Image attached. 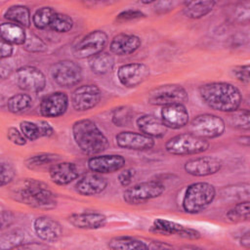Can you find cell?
Returning a JSON list of instances; mask_svg holds the SVG:
<instances>
[{
  "label": "cell",
  "instance_id": "6da1fadb",
  "mask_svg": "<svg viewBox=\"0 0 250 250\" xmlns=\"http://www.w3.org/2000/svg\"><path fill=\"white\" fill-rule=\"evenodd\" d=\"M202 102L210 108L222 112L237 109L242 102L240 91L228 82H210L198 88Z\"/></svg>",
  "mask_w": 250,
  "mask_h": 250
},
{
  "label": "cell",
  "instance_id": "7a4b0ae2",
  "mask_svg": "<svg viewBox=\"0 0 250 250\" xmlns=\"http://www.w3.org/2000/svg\"><path fill=\"white\" fill-rule=\"evenodd\" d=\"M72 137L80 148L87 155H98L107 149L109 143L103 131L91 119H80L72 124Z\"/></svg>",
  "mask_w": 250,
  "mask_h": 250
},
{
  "label": "cell",
  "instance_id": "3957f363",
  "mask_svg": "<svg viewBox=\"0 0 250 250\" xmlns=\"http://www.w3.org/2000/svg\"><path fill=\"white\" fill-rule=\"evenodd\" d=\"M15 199L30 207L51 210L57 206V198L49 187L35 179H25L16 190Z\"/></svg>",
  "mask_w": 250,
  "mask_h": 250
},
{
  "label": "cell",
  "instance_id": "277c9868",
  "mask_svg": "<svg viewBox=\"0 0 250 250\" xmlns=\"http://www.w3.org/2000/svg\"><path fill=\"white\" fill-rule=\"evenodd\" d=\"M216 188L206 182L189 185L182 200L183 210L188 214H197L205 210L215 199Z\"/></svg>",
  "mask_w": 250,
  "mask_h": 250
},
{
  "label": "cell",
  "instance_id": "5b68a950",
  "mask_svg": "<svg viewBox=\"0 0 250 250\" xmlns=\"http://www.w3.org/2000/svg\"><path fill=\"white\" fill-rule=\"evenodd\" d=\"M210 144L206 139L197 137L191 133H182L169 139L165 144V149L173 155H192L206 151Z\"/></svg>",
  "mask_w": 250,
  "mask_h": 250
},
{
  "label": "cell",
  "instance_id": "8992f818",
  "mask_svg": "<svg viewBox=\"0 0 250 250\" xmlns=\"http://www.w3.org/2000/svg\"><path fill=\"white\" fill-rule=\"evenodd\" d=\"M190 133L203 138L215 139L222 136L226 130V122L218 115L204 113L195 116L189 124Z\"/></svg>",
  "mask_w": 250,
  "mask_h": 250
},
{
  "label": "cell",
  "instance_id": "52a82bcc",
  "mask_svg": "<svg viewBox=\"0 0 250 250\" xmlns=\"http://www.w3.org/2000/svg\"><path fill=\"white\" fill-rule=\"evenodd\" d=\"M188 100V91L179 84H164L151 89L147 94V103L152 105L185 104Z\"/></svg>",
  "mask_w": 250,
  "mask_h": 250
},
{
  "label": "cell",
  "instance_id": "ba28073f",
  "mask_svg": "<svg viewBox=\"0 0 250 250\" xmlns=\"http://www.w3.org/2000/svg\"><path fill=\"white\" fill-rule=\"evenodd\" d=\"M165 186L158 181L138 183L127 188L123 192V200L128 204H142L162 195Z\"/></svg>",
  "mask_w": 250,
  "mask_h": 250
},
{
  "label": "cell",
  "instance_id": "9c48e42d",
  "mask_svg": "<svg viewBox=\"0 0 250 250\" xmlns=\"http://www.w3.org/2000/svg\"><path fill=\"white\" fill-rule=\"evenodd\" d=\"M53 81L60 87L70 88L82 80V68L74 61L62 60L55 62L50 69Z\"/></svg>",
  "mask_w": 250,
  "mask_h": 250
},
{
  "label": "cell",
  "instance_id": "30bf717a",
  "mask_svg": "<svg viewBox=\"0 0 250 250\" xmlns=\"http://www.w3.org/2000/svg\"><path fill=\"white\" fill-rule=\"evenodd\" d=\"M108 41L107 34L101 29H96L87 33L74 46L72 54L78 60L90 59L103 52Z\"/></svg>",
  "mask_w": 250,
  "mask_h": 250
},
{
  "label": "cell",
  "instance_id": "8fae6325",
  "mask_svg": "<svg viewBox=\"0 0 250 250\" xmlns=\"http://www.w3.org/2000/svg\"><path fill=\"white\" fill-rule=\"evenodd\" d=\"M15 82L20 89L25 92L39 93L45 89L46 77L39 68L24 65L16 70Z\"/></svg>",
  "mask_w": 250,
  "mask_h": 250
},
{
  "label": "cell",
  "instance_id": "7c38bea8",
  "mask_svg": "<svg viewBox=\"0 0 250 250\" xmlns=\"http://www.w3.org/2000/svg\"><path fill=\"white\" fill-rule=\"evenodd\" d=\"M102 91L96 84H85L77 87L70 96V103L76 111H87L99 104Z\"/></svg>",
  "mask_w": 250,
  "mask_h": 250
},
{
  "label": "cell",
  "instance_id": "4fadbf2b",
  "mask_svg": "<svg viewBox=\"0 0 250 250\" xmlns=\"http://www.w3.org/2000/svg\"><path fill=\"white\" fill-rule=\"evenodd\" d=\"M149 67L142 62L122 64L117 69V79L126 88H136L144 83L149 76Z\"/></svg>",
  "mask_w": 250,
  "mask_h": 250
},
{
  "label": "cell",
  "instance_id": "5bb4252c",
  "mask_svg": "<svg viewBox=\"0 0 250 250\" xmlns=\"http://www.w3.org/2000/svg\"><path fill=\"white\" fill-rule=\"evenodd\" d=\"M68 107V96L66 93L57 91L45 96L39 105L40 114L48 118H56L63 115Z\"/></svg>",
  "mask_w": 250,
  "mask_h": 250
},
{
  "label": "cell",
  "instance_id": "9a60e30c",
  "mask_svg": "<svg viewBox=\"0 0 250 250\" xmlns=\"http://www.w3.org/2000/svg\"><path fill=\"white\" fill-rule=\"evenodd\" d=\"M223 166L222 161L214 156H200L188 160L185 165V171L194 177H206L218 173Z\"/></svg>",
  "mask_w": 250,
  "mask_h": 250
},
{
  "label": "cell",
  "instance_id": "2e32d148",
  "mask_svg": "<svg viewBox=\"0 0 250 250\" xmlns=\"http://www.w3.org/2000/svg\"><path fill=\"white\" fill-rule=\"evenodd\" d=\"M126 160L120 154H101L91 156L87 165L90 171L100 173V174H108L121 170L125 167Z\"/></svg>",
  "mask_w": 250,
  "mask_h": 250
},
{
  "label": "cell",
  "instance_id": "e0dca14e",
  "mask_svg": "<svg viewBox=\"0 0 250 250\" xmlns=\"http://www.w3.org/2000/svg\"><path fill=\"white\" fill-rule=\"evenodd\" d=\"M162 123L170 129H181L188 124L189 114L184 104L164 105L160 111Z\"/></svg>",
  "mask_w": 250,
  "mask_h": 250
},
{
  "label": "cell",
  "instance_id": "ac0fdd59",
  "mask_svg": "<svg viewBox=\"0 0 250 250\" xmlns=\"http://www.w3.org/2000/svg\"><path fill=\"white\" fill-rule=\"evenodd\" d=\"M119 147L131 150H148L154 146V139L138 132L123 131L115 136Z\"/></svg>",
  "mask_w": 250,
  "mask_h": 250
},
{
  "label": "cell",
  "instance_id": "d6986e66",
  "mask_svg": "<svg viewBox=\"0 0 250 250\" xmlns=\"http://www.w3.org/2000/svg\"><path fill=\"white\" fill-rule=\"evenodd\" d=\"M107 187V180L103 174L96 172H89L84 174L75 184V190L83 196H94L105 189Z\"/></svg>",
  "mask_w": 250,
  "mask_h": 250
},
{
  "label": "cell",
  "instance_id": "ffe728a7",
  "mask_svg": "<svg viewBox=\"0 0 250 250\" xmlns=\"http://www.w3.org/2000/svg\"><path fill=\"white\" fill-rule=\"evenodd\" d=\"M33 229L40 239L47 242L56 241L62 235L61 224L48 216L37 217L33 222Z\"/></svg>",
  "mask_w": 250,
  "mask_h": 250
},
{
  "label": "cell",
  "instance_id": "44dd1931",
  "mask_svg": "<svg viewBox=\"0 0 250 250\" xmlns=\"http://www.w3.org/2000/svg\"><path fill=\"white\" fill-rule=\"evenodd\" d=\"M49 176L56 185L65 186L78 178L79 168L73 162H56L50 166Z\"/></svg>",
  "mask_w": 250,
  "mask_h": 250
},
{
  "label": "cell",
  "instance_id": "7402d4cb",
  "mask_svg": "<svg viewBox=\"0 0 250 250\" xmlns=\"http://www.w3.org/2000/svg\"><path fill=\"white\" fill-rule=\"evenodd\" d=\"M67 222L76 229H98L106 225V217L98 212L74 213L67 217Z\"/></svg>",
  "mask_w": 250,
  "mask_h": 250
},
{
  "label": "cell",
  "instance_id": "603a6c76",
  "mask_svg": "<svg viewBox=\"0 0 250 250\" xmlns=\"http://www.w3.org/2000/svg\"><path fill=\"white\" fill-rule=\"evenodd\" d=\"M142 45V40L135 34L119 33L109 43V51L116 56H128L135 53Z\"/></svg>",
  "mask_w": 250,
  "mask_h": 250
},
{
  "label": "cell",
  "instance_id": "cb8c5ba5",
  "mask_svg": "<svg viewBox=\"0 0 250 250\" xmlns=\"http://www.w3.org/2000/svg\"><path fill=\"white\" fill-rule=\"evenodd\" d=\"M136 124L141 133L152 139L163 138L168 130V128L162 123L161 119L152 114L141 115L137 118Z\"/></svg>",
  "mask_w": 250,
  "mask_h": 250
},
{
  "label": "cell",
  "instance_id": "d4e9b609",
  "mask_svg": "<svg viewBox=\"0 0 250 250\" xmlns=\"http://www.w3.org/2000/svg\"><path fill=\"white\" fill-rule=\"evenodd\" d=\"M1 40H4L12 45H23L26 38V31L24 27L8 21L3 22L0 25Z\"/></svg>",
  "mask_w": 250,
  "mask_h": 250
},
{
  "label": "cell",
  "instance_id": "484cf974",
  "mask_svg": "<svg viewBox=\"0 0 250 250\" xmlns=\"http://www.w3.org/2000/svg\"><path fill=\"white\" fill-rule=\"evenodd\" d=\"M215 1H188L184 2L183 14L189 19L197 20L205 17L210 12H212Z\"/></svg>",
  "mask_w": 250,
  "mask_h": 250
},
{
  "label": "cell",
  "instance_id": "4316f807",
  "mask_svg": "<svg viewBox=\"0 0 250 250\" xmlns=\"http://www.w3.org/2000/svg\"><path fill=\"white\" fill-rule=\"evenodd\" d=\"M115 64V61L111 53L102 52L89 59V66L97 75H104L109 73Z\"/></svg>",
  "mask_w": 250,
  "mask_h": 250
},
{
  "label": "cell",
  "instance_id": "83f0119b",
  "mask_svg": "<svg viewBox=\"0 0 250 250\" xmlns=\"http://www.w3.org/2000/svg\"><path fill=\"white\" fill-rule=\"evenodd\" d=\"M4 18L9 21L17 23L22 27H29L31 23V16L29 9L23 5L10 6L4 13Z\"/></svg>",
  "mask_w": 250,
  "mask_h": 250
},
{
  "label": "cell",
  "instance_id": "f1b7e54d",
  "mask_svg": "<svg viewBox=\"0 0 250 250\" xmlns=\"http://www.w3.org/2000/svg\"><path fill=\"white\" fill-rule=\"evenodd\" d=\"M110 249H121V250H144L148 249V245L132 236H115L109 239L107 243Z\"/></svg>",
  "mask_w": 250,
  "mask_h": 250
},
{
  "label": "cell",
  "instance_id": "f546056e",
  "mask_svg": "<svg viewBox=\"0 0 250 250\" xmlns=\"http://www.w3.org/2000/svg\"><path fill=\"white\" fill-rule=\"evenodd\" d=\"M32 105V98L26 93H19L7 101V108L11 113L20 114L28 110Z\"/></svg>",
  "mask_w": 250,
  "mask_h": 250
},
{
  "label": "cell",
  "instance_id": "4dcf8cb0",
  "mask_svg": "<svg viewBox=\"0 0 250 250\" xmlns=\"http://www.w3.org/2000/svg\"><path fill=\"white\" fill-rule=\"evenodd\" d=\"M249 184L242 183L229 187H225L221 190V195L227 200H249Z\"/></svg>",
  "mask_w": 250,
  "mask_h": 250
},
{
  "label": "cell",
  "instance_id": "1f68e13d",
  "mask_svg": "<svg viewBox=\"0 0 250 250\" xmlns=\"http://www.w3.org/2000/svg\"><path fill=\"white\" fill-rule=\"evenodd\" d=\"M227 123L236 129L249 130L250 129V111L247 108H237L231 112H229L227 117Z\"/></svg>",
  "mask_w": 250,
  "mask_h": 250
},
{
  "label": "cell",
  "instance_id": "d6a6232c",
  "mask_svg": "<svg viewBox=\"0 0 250 250\" xmlns=\"http://www.w3.org/2000/svg\"><path fill=\"white\" fill-rule=\"evenodd\" d=\"M227 219L231 223L247 222L250 218V202L249 200H243L237 202L232 208H230L227 214Z\"/></svg>",
  "mask_w": 250,
  "mask_h": 250
},
{
  "label": "cell",
  "instance_id": "836d02e7",
  "mask_svg": "<svg viewBox=\"0 0 250 250\" xmlns=\"http://www.w3.org/2000/svg\"><path fill=\"white\" fill-rule=\"evenodd\" d=\"M184 226L167 220V219H161V218H157L153 221L151 227H150V231L158 233V234H162V235H172V234H176L180 231V229L183 228Z\"/></svg>",
  "mask_w": 250,
  "mask_h": 250
},
{
  "label": "cell",
  "instance_id": "e575fe53",
  "mask_svg": "<svg viewBox=\"0 0 250 250\" xmlns=\"http://www.w3.org/2000/svg\"><path fill=\"white\" fill-rule=\"evenodd\" d=\"M59 159H60V156L58 154L50 153V152H42V153L31 155L28 158H26L24 161V165L26 168L30 170H35L52 163H56Z\"/></svg>",
  "mask_w": 250,
  "mask_h": 250
},
{
  "label": "cell",
  "instance_id": "d590c367",
  "mask_svg": "<svg viewBox=\"0 0 250 250\" xmlns=\"http://www.w3.org/2000/svg\"><path fill=\"white\" fill-rule=\"evenodd\" d=\"M57 12L48 6H44L35 11L32 16V23L37 29H45L50 26V23Z\"/></svg>",
  "mask_w": 250,
  "mask_h": 250
},
{
  "label": "cell",
  "instance_id": "8d00e7d4",
  "mask_svg": "<svg viewBox=\"0 0 250 250\" xmlns=\"http://www.w3.org/2000/svg\"><path fill=\"white\" fill-rule=\"evenodd\" d=\"M24 242V232L21 229H13L5 234L1 235L0 248L5 249H16L19 248Z\"/></svg>",
  "mask_w": 250,
  "mask_h": 250
},
{
  "label": "cell",
  "instance_id": "74e56055",
  "mask_svg": "<svg viewBox=\"0 0 250 250\" xmlns=\"http://www.w3.org/2000/svg\"><path fill=\"white\" fill-rule=\"evenodd\" d=\"M53 31L66 33L73 27V20L70 16L62 13H56L49 26Z\"/></svg>",
  "mask_w": 250,
  "mask_h": 250
},
{
  "label": "cell",
  "instance_id": "f35d334b",
  "mask_svg": "<svg viewBox=\"0 0 250 250\" xmlns=\"http://www.w3.org/2000/svg\"><path fill=\"white\" fill-rule=\"evenodd\" d=\"M22 49L29 53H43L47 50L46 43L35 33L26 32V38L22 45Z\"/></svg>",
  "mask_w": 250,
  "mask_h": 250
},
{
  "label": "cell",
  "instance_id": "ab89813d",
  "mask_svg": "<svg viewBox=\"0 0 250 250\" xmlns=\"http://www.w3.org/2000/svg\"><path fill=\"white\" fill-rule=\"evenodd\" d=\"M133 117V111L128 106H119L112 113V122L119 127L128 126Z\"/></svg>",
  "mask_w": 250,
  "mask_h": 250
},
{
  "label": "cell",
  "instance_id": "60d3db41",
  "mask_svg": "<svg viewBox=\"0 0 250 250\" xmlns=\"http://www.w3.org/2000/svg\"><path fill=\"white\" fill-rule=\"evenodd\" d=\"M20 128L23 136L28 141H35L40 137V130L37 122H31L28 120H22L20 122Z\"/></svg>",
  "mask_w": 250,
  "mask_h": 250
},
{
  "label": "cell",
  "instance_id": "b9f144b4",
  "mask_svg": "<svg viewBox=\"0 0 250 250\" xmlns=\"http://www.w3.org/2000/svg\"><path fill=\"white\" fill-rule=\"evenodd\" d=\"M16 171L12 164L7 162H1L0 165V183L1 187H4L11 183L15 178Z\"/></svg>",
  "mask_w": 250,
  "mask_h": 250
},
{
  "label": "cell",
  "instance_id": "7bdbcfd3",
  "mask_svg": "<svg viewBox=\"0 0 250 250\" xmlns=\"http://www.w3.org/2000/svg\"><path fill=\"white\" fill-rule=\"evenodd\" d=\"M250 66L248 63L246 64H240V65H235L231 68V73L232 75L240 82L248 85L249 80H250Z\"/></svg>",
  "mask_w": 250,
  "mask_h": 250
},
{
  "label": "cell",
  "instance_id": "ee69618b",
  "mask_svg": "<svg viewBox=\"0 0 250 250\" xmlns=\"http://www.w3.org/2000/svg\"><path fill=\"white\" fill-rule=\"evenodd\" d=\"M142 18H146V15L142 11L128 9V10H125V11H122L121 13H119L116 17V21L119 22H124V21H128L142 19Z\"/></svg>",
  "mask_w": 250,
  "mask_h": 250
},
{
  "label": "cell",
  "instance_id": "f6af8a7d",
  "mask_svg": "<svg viewBox=\"0 0 250 250\" xmlns=\"http://www.w3.org/2000/svg\"><path fill=\"white\" fill-rule=\"evenodd\" d=\"M7 138L11 143L17 146H24L26 144V138L21 131H19L16 127H9L7 130Z\"/></svg>",
  "mask_w": 250,
  "mask_h": 250
},
{
  "label": "cell",
  "instance_id": "bcb514c9",
  "mask_svg": "<svg viewBox=\"0 0 250 250\" xmlns=\"http://www.w3.org/2000/svg\"><path fill=\"white\" fill-rule=\"evenodd\" d=\"M234 16L235 20L239 22H248L249 21V5L248 3H239L237 6H235L234 10Z\"/></svg>",
  "mask_w": 250,
  "mask_h": 250
},
{
  "label": "cell",
  "instance_id": "7dc6e473",
  "mask_svg": "<svg viewBox=\"0 0 250 250\" xmlns=\"http://www.w3.org/2000/svg\"><path fill=\"white\" fill-rule=\"evenodd\" d=\"M135 175H136L135 169H133V168H127V169L122 170V171L118 174L117 180H118L119 184H120L122 187L127 188V187L132 183L133 179L135 178Z\"/></svg>",
  "mask_w": 250,
  "mask_h": 250
},
{
  "label": "cell",
  "instance_id": "c3c4849f",
  "mask_svg": "<svg viewBox=\"0 0 250 250\" xmlns=\"http://www.w3.org/2000/svg\"><path fill=\"white\" fill-rule=\"evenodd\" d=\"M177 235L188 240H197L201 237V234L198 230L187 227H183L177 233Z\"/></svg>",
  "mask_w": 250,
  "mask_h": 250
},
{
  "label": "cell",
  "instance_id": "681fc988",
  "mask_svg": "<svg viewBox=\"0 0 250 250\" xmlns=\"http://www.w3.org/2000/svg\"><path fill=\"white\" fill-rule=\"evenodd\" d=\"M39 130H40V137H52L55 134L54 128L51 126V124L45 120H39L37 121Z\"/></svg>",
  "mask_w": 250,
  "mask_h": 250
},
{
  "label": "cell",
  "instance_id": "f907efd6",
  "mask_svg": "<svg viewBox=\"0 0 250 250\" xmlns=\"http://www.w3.org/2000/svg\"><path fill=\"white\" fill-rule=\"evenodd\" d=\"M1 61L2 60H5V59H8L12 56L13 54V51H14V48H13V45L4 41V40H1Z\"/></svg>",
  "mask_w": 250,
  "mask_h": 250
},
{
  "label": "cell",
  "instance_id": "816d5d0a",
  "mask_svg": "<svg viewBox=\"0 0 250 250\" xmlns=\"http://www.w3.org/2000/svg\"><path fill=\"white\" fill-rule=\"evenodd\" d=\"M14 222V215L8 210H3L1 213V226L2 229L5 228L10 227Z\"/></svg>",
  "mask_w": 250,
  "mask_h": 250
},
{
  "label": "cell",
  "instance_id": "f5cc1de1",
  "mask_svg": "<svg viewBox=\"0 0 250 250\" xmlns=\"http://www.w3.org/2000/svg\"><path fill=\"white\" fill-rule=\"evenodd\" d=\"M239 244H240V246H242L245 249L250 248V232H249V230H247L245 233L242 234V236L239 239Z\"/></svg>",
  "mask_w": 250,
  "mask_h": 250
},
{
  "label": "cell",
  "instance_id": "db71d44e",
  "mask_svg": "<svg viewBox=\"0 0 250 250\" xmlns=\"http://www.w3.org/2000/svg\"><path fill=\"white\" fill-rule=\"evenodd\" d=\"M12 72V67L9 64H5L4 62L2 61L1 62V70H0V74H1V78L2 80L6 79Z\"/></svg>",
  "mask_w": 250,
  "mask_h": 250
},
{
  "label": "cell",
  "instance_id": "11a10c76",
  "mask_svg": "<svg viewBox=\"0 0 250 250\" xmlns=\"http://www.w3.org/2000/svg\"><path fill=\"white\" fill-rule=\"evenodd\" d=\"M165 248H172V245H168L161 242H151V245H148V249H165Z\"/></svg>",
  "mask_w": 250,
  "mask_h": 250
},
{
  "label": "cell",
  "instance_id": "9f6ffc18",
  "mask_svg": "<svg viewBox=\"0 0 250 250\" xmlns=\"http://www.w3.org/2000/svg\"><path fill=\"white\" fill-rule=\"evenodd\" d=\"M237 142L244 146H249L250 145V139H249V136L246 135V136H240L238 139H237Z\"/></svg>",
  "mask_w": 250,
  "mask_h": 250
}]
</instances>
